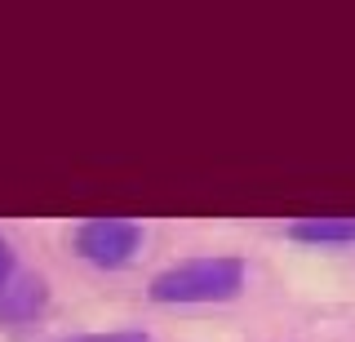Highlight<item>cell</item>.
<instances>
[{"mask_svg": "<svg viewBox=\"0 0 355 342\" xmlns=\"http://www.w3.org/2000/svg\"><path fill=\"white\" fill-rule=\"evenodd\" d=\"M249 262L240 253H200V258L173 262L155 271L147 284V298L155 307H205V302H231L244 293Z\"/></svg>", "mask_w": 355, "mask_h": 342, "instance_id": "obj_1", "label": "cell"}, {"mask_svg": "<svg viewBox=\"0 0 355 342\" xmlns=\"http://www.w3.org/2000/svg\"><path fill=\"white\" fill-rule=\"evenodd\" d=\"M142 240H147V231L133 223V218H85V223H76V231H71L76 258L89 262V267H98V271L129 267L142 253Z\"/></svg>", "mask_w": 355, "mask_h": 342, "instance_id": "obj_2", "label": "cell"}, {"mask_svg": "<svg viewBox=\"0 0 355 342\" xmlns=\"http://www.w3.org/2000/svg\"><path fill=\"white\" fill-rule=\"evenodd\" d=\"M49 307V280L36 271H18L0 289V325H31Z\"/></svg>", "mask_w": 355, "mask_h": 342, "instance_id": "obj_3", "label": "cell"}, {"mask_svg": "<svg viewBox=\"0 0 355 342\" xmlns=\"http://www.w3.org/2000/svg\"><path fill=\"white\" fill-rule=\"evenodd\" d=\"M293 245L311 249H351L355 245V218L351 214H315V218H293L284 227Z\"/></svg>", "mask_w": 355, "mask_h": 342, "instance_id": "obj_4", "label": "cell"}, {"mask_svg": "<svg viewBox=\"0 0 355 342\" xmlns=\"http://www.w3.org/2000/svg\"><path fill=\"white\" fill-rule=\"evenodd\" d=\"M62 342H155L147 329H107V334H76Z\"/></svg>", "mask_w": 355, "mask_h": 342, "instance_id": "obj_5", "label": "cell"}, {"mask_svg": "<svg viewBox=\"0 0 355 342\" xmlns=\"http://www.w3.org/2000/svg\"><path fill=\"white\" fill-rule=\"evenodd\" d=\"M22 267H18V253H14V245H9L5 236H0V289H5L9 280H14Z\"/></svg>", "mask_w": 355, "mask_h": 342, "instance_id": "obj_6", "label": "cell"}]
</instances>
